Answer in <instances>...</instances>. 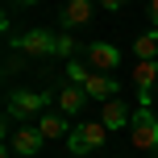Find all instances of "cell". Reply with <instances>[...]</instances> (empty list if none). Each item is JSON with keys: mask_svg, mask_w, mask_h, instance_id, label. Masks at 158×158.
Segmentation results:
<instances>
[{"mask_svg": "<svg viewBox=\"0 0 158 158\" xmlns=\"http://www.w3.org/2000/svg\"><path fill=\"white\" fill-rule=\"evenodd\" d=\"M154 158H158V150H154Z\"/></svg>", "mask_w": 158, "mask_h": 158, "instance_id": "obj_19", "label": "cell"}, {"mask_svg": "<svg viewBox=\"0 0 158 158\" xmlns=\"http://www.w3.org/2000/svg\"><path fill=\"white\" fill-rule=\"evenodd\" d=\"M79 25H92V0H67L63 13H58V29L71 33Z\"/></svg>", "mask_w": 158, "mask_h": 158, "instance_id": "obj_10", "label": "cell"}, {"mask_svg": "<svg viewBox=\"0 0 158 158\" xmlns=\"http://www.w3.org/2000/svg\"><path fill=\"white\" fill-rule=\"evenodd\" d=\"M83 63H87V71H104L108 75L112 67H121V50L112 42H92V46H83Z\"/></svg>", "mask_w": 158, "mask_h": 158, "instance_id": "obj_6", "label": "cell"}, {"mask_svg": "<svg viewBox=\"0 0 158 158\" xmlns=\"http://www.w3.org/2000/svg\"><path fill=\"white\" fill-rule=\"evenodd\" d=\"M79 87H83L92 100H104V104L117 100V92H121V83H117L112 75H104V71H87L83 79H79Z\"/></svg>", "mask_w": 158, "mask_h": 158, "instance_id": "obj_7", "label": "cell"}, {"mask_svg": "<svg viewBox=\"0 0 158 158\" xmlns=\"http://www.w3.org/2000/svg\"><path fill=\"white\" fill-rule=\"evenodd\" d=\"M87 100H92V96H87L79 83H63V87L54 92V104H58V112H63V117H79V112L87 108Z\"/></svg>", "mask_w": 158, "mask_h": 158, "instance_id": "obj_9", "label": "cell"}, {"mask_svg": "<svg viewBox=\"0 0 158 158\" xmlns=\"http://www.w3.org/2000/svg\"><path fill=\"white\" fill-rule=\"evenodd\" d=\"M100 121L108 125V133H112V129H129V125H133V112L125 108V100H108L104 112H100Z\"/></svg>", "mask_w": 158, "mask_h": 158, "instance_id": "obj_12", "label": "cell"}, {"mask_svg": "<svg viewBox=\"0 0 158 158\" xmlns=\"http://www.w3.org/2000/svg\"><path fill=\"white\" fill-rule=\"evenodd\" d=\"M8 46H13L17 54H25V58H54L58 54V33L29 29V33H21V38H8Z\"/></svg>", "mask_w": 158, "mask_h": 158, "instance_id": "obj_2", "label": "cell"}, {"mask_svg": "<svg viewBox=\"0 0 158 158\" xmlns=\"http://www.w3.org/2000/svg\"><path fill=\"white\" fill-rule=\"evenodd\" d=\"M146 8H150V21H154V29H158V0H146Z\"/></svg>", "mask_w": 158, "mask_h": 158, "instance_id": "obj_16", "label": "cell"}, {"mask_svg": "<svg viewBox=\"0 0 158 158\" xmlns=\"http://www.w3.org/2000/svg\"><path fill=\"white\" fill-rule=\"evenodd\" d=\"M54 104V92H8V104H4V117L13 121H38L42 112H50Z\"/></svg>", "mask_w": 158, "mask_h": 158, "instance_id": "obj_1", "label": "cell"}, {"mask_svg": "<svg viewBox=\"0 0 158 158\" xmlns=\"http://www.w3.org/2000/svg\"><path fill=\"white\" fill-rule=\"evenodd\" d=\"M33 125L42 129V137H46V142H58V137H71V117H63V112H42L38 121H33Z\"/></svg>", "mask_w": 158, "mask_h": 158, "instance_id": "obj_11", "label": "cell"}, {"mask_svg": "<svg viewBox=\"0 0 158 158\" xmlns=\"http://www.w3.org/2000/svg\"><path fill=\"white\" fill-rule=\"evenodd\" d=\"M129 142L133 150H158V112L154 108H137L133 112V125H129Z\"/></svg>", "mask_w": 158, "mask_h": 158, "instance_id": "obj_4", "label": "cell"}, {"mask_svg": "<svg viewBox=\"0 0 158 158\" xmlns=\"http://www.w3.org/2000/svg\"><path fill=\"white\" fill-rule=\"evenodd\" d=\"M4 158H25V154H17V150H4Z\"/></svg>", "mask_w": 158, "mask_h": 158, "instance_id": "obj_17", "label": "cell"}, {"mask_svg": "<svg viewBox=\"0 0 158 158\" xmlns=\"http://www.w3.org/2000/svg\"><path fill=\"white\" fill-rule=\"evenodd\" d=\"M75 50H79V46H75V38H71V33H58V54H63V58H71Z\"/></svg>", "mask_w": 158, "mask_h": 158, "instance_id": "obj_14", "label": "cell"}, {"mask_svg": "<svg viewBox=\"0 0 158 158\" xmlns=\"http://www.w3.org/2000/svg\"><path fill=\"white\" fill-rule=\"evenodd\" d=\"M133 58H137V63H146V58H158V29L142 33V38L133 42Z\"/></svg>", "mask_w": 158, "mask_h": 158, "instance_id": "obj_13", "label": "cell"}, {"mask_svg": "<svg viewBox=\"0 0 158 158\" xmlns=\"http://www.w3.org/2000/svg\"><path fill=\"white\" fill-rule=\"evenodd\" d=\"M104 142H108V125H104V121H83V125H75L71 137H67L71 154H92V150H100Z\"/></svg>", "mask_w": 158, "mask_h": 158, "instance_id": "obj_5", "label": "cell"}, {"mask_svg": "<svg viewBox=\"0 0 158 158\" xmlns=\"http://www.w3.org/2000/svg\"><path fill=\"white\" fill-rule=\"evenodd\" d=\"M4 137H8V150H17V154H25V158H33L42 146H46V137H42V129L33 125V121L13 125V117H4Z\"/></svg>", "mask_w": 158, "mask_h": 158, "instance_id": "obj_3", "label": "cell"}, {"mask_svg": "<svg viewBox=\"0 0 158 158\" xmlns=\"http://www.w3.org/2000/svg\"><path fill=\"white\" fill-rule=\"evenodd\" d=\"M96 4H100V8H108V13H117V8H125L129 0H96Z\"/></svg>", "mask_w": 158, "mask_h": 158, "instance_id": "obj_15", "label": "cell"}, {"mask_svg": "<svg viewBox=\"0 0 158 158\" xmlns=\"http://www.w3.org/2000/svg\"><path fill=\"white\" fill-rule=\"evenodd\" d=\"M133 87H137V100L150 108L154 87H158V58H146V63H137V67H133Z\"/></svg>", "mask_w": 158, "mask_h": 158, "instance_id": "obj_8", "label": "cell"}, {"mask_svg": "<svg viewBox=\"0 0 158 158\" xmlns=\"http://www.w3.org/2000/svg\"><path fill=\"white\" fill-rule=\"evenodd\" d=\"M8 4H38V0H8Z\"/></svg>", "mask_w": 158, "mask_h": 158, "instance_id": "obj_18", "label": "cell"}]
</instances>
